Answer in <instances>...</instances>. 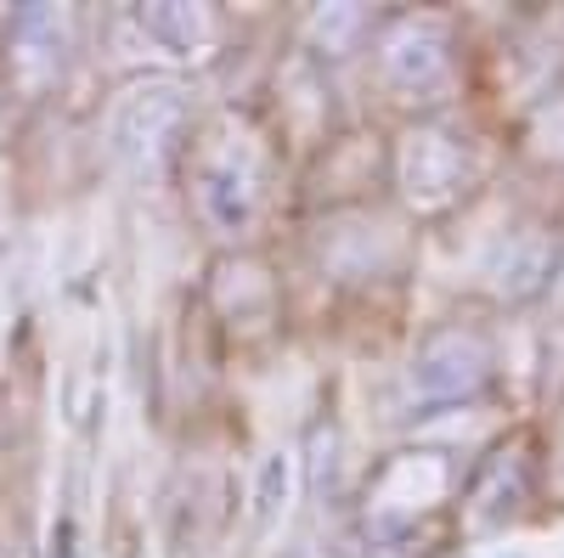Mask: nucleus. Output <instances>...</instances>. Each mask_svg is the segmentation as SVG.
Segmentation results:
<instances>
[{"label": "nucleus", "instance_id": "nucleus-1", "mask_svg": "<svg viewBox=\"0 0 564 558\" xmlns=\"http://www.w3.org/2000/svg\"><path fill=\"white\" fill-rule=\"evenodd\" d=\"M186 193L193 209L204 215V226H215L220 238H249L260 226V204H265V164L254 135H231V130H209L198 142H186Z\"/></svg>", "mask_w": 564, "mask_h": 558}, {"label": "nucleus", "instance_id": "nucleus-2", "mask_svg": "<svg viewBox=\"0 0 564 558\" xmlns=\"http://www.w3.org/2000/svg\"><path fill=\"white\" fill-rule=\"evenodd\" d=\"M193 142V119H186V97L181 85L170 79H135L119 108H113V153L135 169V175H153L170 158L186 153Z\"/></svg>", "mask_w": 564, "mask_h": 558}, {"label": "nucleus", "instance_id": "nucleus-3", "mask_svg": "<svg viewBox=\"0 0 564 558\" xmlns=\"http://www.w3.org/2000/svg\"><path fill=\"white\" fill-rule=\"evenodd\" d=\"M74 57V18L52 7H29L7 29V85L23 97H45Z\"/></svg>", "mask_w": 564, "mask_h": 558}, {"label": "nucleus", "instance_id": "nucleus-4", "mask_svg": "<svg viewBox=\"0 0 564 558\" xmlns=\"http://www.w3.org/2000/svg\"><path fill=\"white\" fill-rule=\"evenodd\" d=\"M141 29L170 52H193V45H209L220 34V18L204 7H141Z\"/></svg>", "mask_w": 564, "mask_h": 558}]
</instances>
